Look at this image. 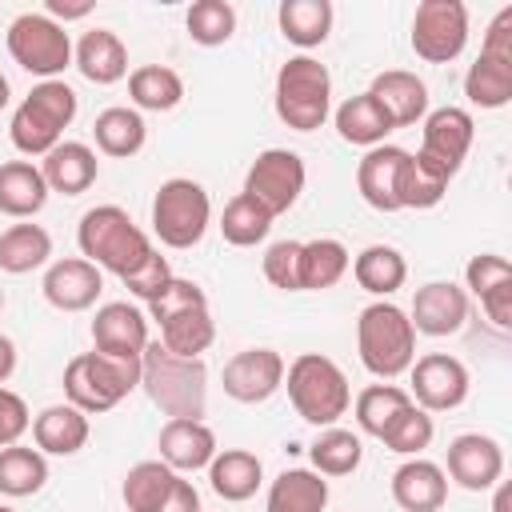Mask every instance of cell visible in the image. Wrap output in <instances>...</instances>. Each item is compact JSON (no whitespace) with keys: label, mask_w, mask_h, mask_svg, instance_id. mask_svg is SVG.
<instances>
[{"label":"cell","mask_w":512,"mask_h":512,"mask_svg":"<svg viewBox=\"0 0 512 512\" xmlns=\"http://www.w3.org/2000/svg\"><path fill=\"white\" fill-rule=\"evenodd\" d=\"M140 384L148 400L168 420H200L208 408V372L204 360L172 356L160 340H148L140 356Z\"/></svg>","instance_id":"1"},{"label":"cell","mask_w":512,"mask_h":512,"mask_svg":"<svg viewBox=\"0 0 512 512\" xmlns=\"http://www.w3.org/2000/svg\"><path fill=\"white\" fill-rule=\"evenodd\" d=\"M76 244L84 252V260H92L96 268L112 272V276H132L156 248L152 240L132 224V216L120 208V204H100V208H88L80 216V228H76Z\"/></svg>","instance_id":"2"},{"label":"cell","mask_w":512,"mask_h":512,"mask_svg":"<svg viewBox=\"0 0 512 512\" xmlns=\"http://www.w3.org/2000/svg\"><path fill=\"white\" fill-rule=\"evenodd\" d=\"M280 388H288L296 416L316 424V428H332L352 404V388H348L344 368L320 352H300L292 364H284Z\"/></svg>","instance_id":"3"},{"label":"cell","mask_w":512,"mask_h":512,"mask_svg":"<svg viewBox=\"0 0 512 512\" xmlns=\"http://www.w3.org/2000/svg\"><path fill=\"white\" fill-rule=\"evenodd\" d=\"M356 348L360 364L376 380H396L416 360V328L404 308H396L392 300H376L356 320Z\"/></svg>","instance_id":"4"},{"label":"cell","mask_w":512,"mask_h":512,"mask_svg":"<svg viewBox=\"0 0 512 512\" xmlns=\"http://www.w3.org/2000/svg\"><path fill=\"white\" fill-rule=\"evenodd\" d=\"M76 92L64 84V80H40L24 100L20 108L12 112V124H8V136L16 144V152L24 156H48L64 128L76 120Z\"/></svg>","instance_id":"5"},{"label":"cell","mask_w":512,"mask_h":512,"mask_svg":"<svg viewBox=\"0 0 512 512\" xmlns=\"http://www.w3.org/2000/svg\"><path fill=\"white\" fill-rule=\"evenodd\" d=\"M136 384H140V360H116L96 348L72 356L64 368V396L84 416L116 408Z\"/></svg>","instance_id":"6"},{"label":"cell","mask_w":512,"mask_h":512,"mask_svg":"<svg viewBox=\"0 0 512 512\" xmlns=\"http://www.w3.org/2000/svg\"><path fill=\"white\" fill-rule=\"evenodd\" d=\"M332 112V76L316 56H292L276 72V116L296 128L312 132Z\"/></svg>","instance_id":"7"},{"label":"cell","mask_w":512,"mask_h":512,"mask_svg":"<svg viewBox=\"0 0 512 512\" xmlns=\"http://www.w3.org/2000/svg\"><path fill=\"white\" fill-rule=\"evenodd\" d=\"M208 224H212V200L196 180L172 176L156 188V196H152V232L160 236V244L192 248V244L204 240Z\"/></svg>","instance_id":"8"},{"label":"cell","mask_w":512,"mask_h":512,"mask_svg":"<svg viewBox=\"0 0 512 512\" xmlns=\"http://www.w3.org/2000/svg\"><path fill=\"white\" fill-rule=\"evenodd\" d=\"M8 56L44 80H56V72H64L72 64V40L64 32V24H56L44 12H24L8 24Z\"/></svg>","instance_id":"9"},{"label":"cell","mask_w":512,"mask_h":512,"mask_svg":"<svg viewBox=\"0 0 512 512\" xmlns=\"http://www.w3.org/2000/svg\"><path fill=\"white\" fill-rule=\"evenodd\" d=\"M468 44V8L460 0H424L412 16V52L428 64H452Z\"/></svg>","instance_id":"10"},{"label":"cell","mask_w":512,"mask_h":512,"mask_svg":"<svg viewBox=\"0 0 512 512\" xmlns=\"http://www.w3.org/2000/svg\"><path fill=\"white\" fill-rule=\"evenodd\" d=\"M304 180H308L304 160H300L292 148H264V152L252 160L248 176H244V192H248L260 208H268V216L276 220V216H284V212L300 200Z\"/></svg>","instance_id":"11"},{"label":"cell","mask_w":512,"mask_h":512,"mask_svg":"<svg viewBox=\"0 0 512 512\" xmlns=\"http://www.w3.org/2000/svg\"><path fill=\"white\" fill-rule=\"evenodd\" d=\"M408 372H412L408 396L424 412H452L468 400V388H472L468 368L448 352H428V356L412 360Z\"/></svg>","instance_id":"12"},{"label":"cell","mask_w":512,"mask_h":512,"mask_svg":"<svg viewBox=\"0 0 512 512\" xmlns=\"http://www.w3.org/2000/svg\"><path fill=\"white\" fill-rule=\"evenodd\" d=\"M472 136H476V124L464 108L456 104H444L436 112L424 116V128H420V160H428L432 168H440L448 180L460 172L468 148H472Z\"/></svg>","instance_id":"13"},{"label":"cell","mask_w":512,"mask_h":512,"mask_svg":"<svg viewBox=\"0 0 512 512\" xmlns=\"http://www.w3.org/2000/svg\"><path fill=\"white\" fill-rule=\"evenodd\" d=\"M224 392L240 404H264L284 384V356L276 348H244L224 364Z\"/></svg>","instance_id":"14"},{"label":"cell","mask_w":512,"mask_h":512,"mask_svg":"<svg viewBox=\"0 0 512 512\" xmlns=\"http://www.w3.org/2000/svg\"><path fill=\"white\" fill-rule=\"evenodd\" d=\"M92 348L116 360H140L148 348V320L136 304L128 300H112L104 308H96L92 320Z\"/></svg>","instance_id":"15"},{"label":"cell","mask_w":512,"mask_h":512,"mask_svg":"<svg viewBox=\"0 0 512 512\" xmlns=\"http://www.w3.org/2000/svg\"><path fill=\"white\" fill-rule=\"evenodd\" d=\"M444 476H452L468 492H484V488L500 484V476H504V448L484 432H464L448 444Z\"/></svg>","instance_id":"16"},{"label":"cell","mask_w":512,"mask_h":512,"mask_svg":"<svg viewBox=\"0 0 512 512\" xmlns=\"http://www.w3.org/2000/svg\"><path fill=\"white\" fill-rule=\"evenodd\" d=\"M44 300L60 312H84L100 300L104 292V276L92 260L84 256H68V260H52L44 272Z\"/></svg>","instance_id":"17"},{"label":"cell","mask_w":512,"mask_h":512,"mask_svg":"<svg viewBox=\"0 0 512 512\" xmlns=\"http://www.w3.org/2000/svg\"><path fill=\"white\" fill-rule=\"evenodd\" d=\"M408 320L424 336H452L468 320V292L452 280H432V284L416 288Z\"/></svg>","instance_id":"18"},{"label":"cell","mask_w":512,"mask_h":512,"mask_svg":"<svg viewBox=\"0 0 512 512\" xmlns=\"http://www.w3.org/2000/svg\"><path fill=\"white\" fill-rule=\"evenodd\" d=\"M368 96L384 108V116L392 120V128H412L416 120L428 116V84L408 72V68H388L372 80Z\"/></svg>","instance_id":"19"},{"label":"cell","mask_w":512,"mask_h":512,"mask_svg":"<svg viewBox=\"0 0 512 512\" xmlns=\"http://www.w3.org/2000/svg\"><path fill=\"white\" fill-rule=\"evenodd\" d=\"M392 500L404 508V512H440L444 500H448V476L440 464L432 460H404L396 472H392Z\"/></svg>","instance_id":"20"},{"label":"cell","mask_w":512,"mask_h":512,"mask_svg":"<svg viewBox=\"0 0 512 512\" xmlns=\"http://www.w3.org/2000/svg\"><path fill=\"white\" fill-rule=\"evenodd\" d=\"M408 152L396 148V144H376L364 152V160L356 164V188L364 196L368 208L376 212H396V180H400V168H404Z\"/></svg>","instance_id":"21"},{"label":"cell","mask_w":512,"mask_h":512,"mask_svg":"<svg viewBox=\"0 0 512 512\" xmlns=\"http://www.w3.org/2000/svg\"><path fill=\"white\" fill-rule=\"evenodd\" d=\"M160 460L172 468V472H196V468H208L212 456H216V436L204 420H168L160 428Z\"/></svg>","instance_id":"22"},{"label":"cell","mask_w":512,"mask_h":512,"mask_svg":"<svg viewBox=\"0 0 512 512\" xmlns=\"http://www.w3.org/2000/svg\"><path fill=\"white\" fill-rule=\"evenodd\" d=\"M40 176H44L48 192L80 196V192H88V188L96 184V176H100V160H96V152H92L88 144H80V140H60V144L44 156Z\"/></svg>","instance_id":"23"},{"label":"cell","mask_w":512,"mask_h":512,"mask_svg":"<svg viewBox=\"0 0 512 512\" xmlns=\"http://www.w3.org/2000/svg\"><path fill=\"white\" fill-rule=\"evenodd\" d=\"M72 60H76L80 76L92 80V84H116V80L128 76V48H124V40H120L116 32H108V28L84 32L80 44L72 48Z\"/></svg>","instance_id":"24"},{"label":"cell","mask_w":512,"mask_h":512,"mask_svg":"<svg viewBox=\"0 0 512 512\" xmlns=\"http://www.w3.org/2000/svg\"><path fill=\"white\" fill-rule=\"evenodd\" d=\"M260 480H264V464H260V456L248 452V448H224V452H216L212 464H208V484H212V492H216L220 500H228V504L252 500L256 488H260Z\"/></svg>","instance_id":"25"},{"label":"cell","mask_w":512,"mask_h":512,"mask_svg":"<svg viewBox=\"0 0 512 512\" xmlns=\"http://www.w3.org/2000/svg\"><path fill=\"white\" fill-rule=\"evenodd\" d=\"M88 416L72 404H52L32 420V440L48 456H76L88 444Z\"/></svg>","instance_id":"26"},{"label":"cell","mask_w":512,"mask_h":512,"mask_svg":"<svg viewBox=\"0 0 512 512\" xmlns=\"http://www.w3.org/2000/svg\"><path fill=\"white\" fill-rule=\"evenodd\" d=\"M48 204V184L32 160H8L0 164V212L4 216H36Z\"/></svg>","instance_id":"27"},{"label":"cell","mask_w":512,"mask_h":512,"mask_svg":"<svg viewBox=\"0 0 512 512\" xmlns=\"http://www.w3.org/2000/svg\"><path fill=\"white\" fill-rule=\"evenodd\" d=\"M268 512H324L328 480L312 468H284L268 488Z\"/></svg>","instance_id":"28"},{"label":"cell","mask_w":512,"mask_h":512,"mask_svg":"<svg viewBox=\"0 0 512 512\" xmlns=\"http://www.w3.org/2000/svg\"><path fill=\"white\" fill-rule=\"evenodd\" d=\"M92 136H96V148L104 156H116V160H128L144 148L148 140V124L136 108H104L96 120H92Z\"/></svg>","instance_id":"29"},{"label":"cell","mask_w":512,"mask_h":512,"mask_svg":"<svg viewBox=\"0 0 512 512\" xmlns=\"http://www.w3.org/2000/svg\"><path fill=\"white\" fill-rule=\"evenodd\" d=\"M180 480V472H172L164 460H140L128 468L124 484H120V496H124V508L128 512H160V504L168 500L172 484Z\"/></svg>","instance_id":"30"},{"label":"cell","mask_w":512,"mask_h":512,"mask_svg":"<svg viewBox=\"0 0 512 512\" xmlns=\"http://www.w3.org/2000/svg\"><path fill=\"white\" fill-rule=\"evenodd\" d=\"M336 132H340V140H348V144L376 148V144H384V136L392 132V120L384 116V108H380L368 92H360V96H348V100L336 108Z\"/></svg>","instance_id":"31"},{"label":"cell","mask_w":512,"mask_h":512,"mask_svg":"<svg viewBox=\"0 0 512 512\" xmlns=\"http://www.w3.org/2000/svg\"><path fill=\"white\" fill-rule=\"evenodd\" d=\"M348 264H352L348 248L332 236H316V240L300 244V292H320V288L340 284Z\"/></svg>","instance_id":"32"},{"label":"cell","mask_w":512,"mask_h":512,"mask_svg":"<svg viewBox=\"0 0 512 512\" xmlns=\"http://www.w3.org/2000/svg\"><path fill=\"white\" fill-rule=\"evenodd\" d=\"M348 268H352L356 284L364 292H372V296H392L408 280V264L392 244H368Z\"/></svg>","instance_id":"33"},{"label":"cell","mask_w":512,"mask_h":512,"mask_svg":"<svg viewBox=\"0 0 512 512\" xmlns=\"http://www.w3.org/2000/svg\"><path fill=\"white\" fill-rule=\"evenodd\" d=\"M276 20H280L284 40H292L296 48H316L332 32V4L328 0H284L276 8Z\"/></svg>","instance_id":"34"},{"label":"cell","mask_w":512,"mask_h":512,"mask_svg":"<svg viewBox=\"0 0 512 512\" xmlns=\"http://www.w3.org/2000/svg\"><path fill=\"white\" fill-rule=\"evenodd\" d=\"M128 96L144 112H172L184 100V80L168 64H144L128 72Z\"/></svg>","instance_id":"35"},{"label":"cell","mask_w":512,"mask_h":512,"mask_svg":"<svg viewBox=\"0 0 512 512\" xmlns=\"http://www.w3.org/2000/svg\"><path fill=\"white\" fill-rule=\"evenodd\" d=\"M52 256V236L40 224H12L0 232V268L12 276H24Z\"/></svg>","instance_id":"36"},{"label":"cell","mask_w":512,"mask_h":512,"mask_svg":"<svg viewBox=\"0 0 512 512\" xmlns=\"http://www.w3.org/2000/svg\"><path fill=\"white\" fill-rule=\"evenodd\" d=\"M464 96L476 108H504L512 100V60H496V56H476L468 64L464 76Z\"/></svg>","instance_id":"37"},{"label":"cell","mask_w":512,"mask_h":512,"mask_svg":"<svg viewBox=\"0 0 512 512\" xmlns=\"http://www.w3.org/2000/svg\"><path fill=\"white\" fill-rule=\"evenodd\" d=\"M212 340H216V324H212L208 308H192V312H180L160 324V344L184 360H200V352H208Z\"/></svg>","instance_id":"38"},{"label":"cell","mask_w":512,"mask_h":512,"mask_svg":"<svg viewBox=\"0 0 512 512\" xmlns=\"http://www.w3.org/2000/svg\"><path fill=\"white\" fill-rule=\"evenodd\" d=\"M308 456H312V472H320V476H352L364 460V444L356 432L332 424L312 440Z\"/></svg>","instance_id":"39"},{"label":"cell","mask_w":512,"mask_h":512,"mask_svg":"<svg viewBox=\"0 0 512 512\" xmlns=\"http://www.w3.org/2000/svg\"><path fill=\"white\" fill-rule=\"evenodd\" d=\"M48 480V460L40 448L8 444L0 448V496H32Z\"/></svg>","instance_id":"40"},{"label":"cell","mask_w":512,"mask_h":512,"mask_svg":"<svg viewBox=\"0 0 512 512\" xmlns=\"http://www.w3.org/2000/svg\"><path fill=\"white\" fill-rule=\"evenodd\" d=\"M444 192H448V176L408 152L400 180H396V204L400 208H436L444 200Z\"/></svg>","instance_id":"41"},{"label":"cell","mask_w":512,"mask_h":512,"mask_svg":"<svg viewBox=\"0 0 512 512\" xmlns=\"http://www.w3.org/2000/svg\"><path fill=\"white\" fill-rule=\"evenodd\" d=\"M268 228H272L268 208H260L248 192H236V196L224 204V212H220V232H224V240L236 244V248L260 244V240L268 236Z\"/></svg>","instance_id":"42"},{"label":"cell","mask_w":512,"mask_h":512,"mask_svg":"<svg viewBox=\"0 0 512 512\" xmlns=\"http://www.w3.org/2000/svg\"><path fill=\"white\" fill-rule=\"evenodd\" d=\"M412 404V396L404 392V388H396V384H368L360 396H356V424H360V432H368V436H384V428L404 412Z\"/></svg>","instance_id":"43"},{"label":"cell","mask_w":512,"mask_h":512,"mask_svg":"<svg viewBox=\"0 0 512 512\" xmlns=\"http://www.w3.org/2000/svg\"><path fill=\"white\" fill-rule=\"evenodd\" d=\"M184 28H188V36L196 44L216 48V44L232 40V32H236V8L228 0H196L188 8V16H184Z\"/></svg>","instance_id":"44"},{"label":"cell","mask_w":512,"mask_h":512,"mask_svg":"<svg viewBox=\"0 0 512 512\" xmlns=\"http://www.w3.org/2000/svg\"><path fill=\"white\" fill-rule=\"evenodd\" d=\"M432 436H436V424H432V412H424V408H416V404H408L388 428H384V444L392 448V452H400V456H416V452H424L428 444H432Z\"/></svg>","instance_id":"45"},{"label":"cell","mask_w":512,"mask_h":512,"mask_svg":"<svg viewBox=\"0 0 512 512\" xmlns=\"http://www.w3.org/2000/svg\"><path fill=\"white\" fill-rule=\"evenodd\" d=\"M192 308H208V296H204V288L196 280H180V276H172L168 288L156 300H148V316L156 324H164V320H172L180 312H192Z\"/></svg>","instance_id":"46"},{"label":"cell","mask_w":512,"mask_h":512,"mask_svg":"<svg viewBox=\"0 0 512 512\" xmlns=\"http://www.w3.org/2000/svg\"><path fill=\"white\" fill-rule=\"evenodd\" d=\"M264 280L280 292H300V240H276L264 252Z\"/></svg>","instance_id":"47"},{"label":"cell","mask_w":512,"mask_h":512,"mask_svg":"<svg viewBox=\"0 0 512 512\" xmlns=\"http://www.w3.org/2000/svg\"><path fill=\"white\" fill-rule=\"evenodd\" d=\"M464 280H468V292L480 300L484 292H492V288H500V284L512 280V264L504 256H496V252H480V256L468 260Z\"/></svg>","instance_id":"48"},{"label":"cell","mask_w":512,"mask_h":512,"mask_svg":"<svg viewBox=\"0 0 512 512\" xmlns=\"http://www.w3.org/2000/svg\"><path fill=\"white\" fill-rule=\"evenodd\" d=\"M168 280H172V268H168V260L160 256V252H152L132 276H124V288L136 296V300H156L164 288H168Z\"/></svg>","instance_id":"49"},{"label":"cell","mask_w":512,"mask_h":512,"mask_svg":"<svg viewBox=\"0 0 512 512\" xmlns=\"http://www.w3.org/2000/svg\"><path fill=\"white\" fill-rule=\"evenodd\" d=\"M28 428H32V416H28L24 396H16L12 388H0V448L20 444Z\"/></svg>","instance_id":"50"},{"label":"cell","mask_w":512,"mask_h":512,"mask_svg":"<svg viewBox=\"0 0 512 512\" xmlns=\"http://www.w3.org/2000/svg\"><path fill=\"white\" fill-rule=\"evenodd\" d=\"M480 52H484V56H496V60H512V4L492 16Z\"/></svg>","instance_id":"51"},{"label":"cell","mask_w":512,"mask_h":512,"mask_svg":"<svg viewBox=\"0 0 512 512\" xmlns=\"http://www.w3.org/2000/svg\"><path fill=\"white\" fill-rule=\"evenodd\" d=\"M480 308H484V316H488L500 332H508V328H512V280L500 284V288H492V292H484V296H480Z\"/></svg>","instance_id":"52"},{"label":"cell","mask_w":512,"mask_h":512,"mask_svg":"<svg viewBox=\"0 0 512 512\" xmlns=\"http://www.w3.org/2000/svg\"><path fill=\"white\" fill-rule=\"evenodd\" d=\"M160 512H200V492L192 488V480H184V472H180V480L172 484V492H168V500L160 504Z\"/></svg>","instance_id":"53"},{"label":"cell","mask_w":512,"mask_h":512,"mask_svg":"<svg viewBox=\"0 0 512 512\" xmlns=\"http://www.w3.org/2000/svg\"><path fill=\"white\" fill-rule=\"evenodd\" d=\"M88 12H92V0H48V4H44V16H52L56 24L84 20Z\"/></svg>","instance_id":"54"},{"label":"cell","mask_w":512,"mask_h":512,"mask_svg":"<svg viewBox=\"0 0 512 512\" xmlns=\"http://www.w3.org/2000/svg\"><path fill=\"white\" fill-rule=\"evenodd\" d=\"M12 372H16V344L8 336H0V388L8 384Z\"/></svg>","instance_id":"55"},{"label":"cell","mask_w":512,"mask_h":512,"mask_svg":"<svg viewBox=\"0 0 512 512\" xmlns=\"http://www.w3.org/2000/svg\"><path fill=\"white\" fill-rule=\"evenodd\" d=\"M492 512H508V484L496 488V504H492Z\"/></svg>","instance_id":"56"},{"label":"cell","mask_w":512,"mask_h":512,"mask_svg":"<svg viewBox=\"0 0 512 512\" xmlns=\"http://www.w3.org/2000/svg\"><path fill=\"white\" fill-rule=\"evenodd\" d=\"M8 96H12V88H8V80H4V72H0V108L8 104Z\"/></svg>","instance_id":"57"},{"label":"cell","mask_w":512,"mask_h":512,"mask_svg":"<svg viewBox=\"0 0 512 512\" xmlns=\"http://www.w3.org/2000/svg\"><path fill=\"white\" fill-rule=\"evenodd\" d=\"M0 512H12V508H8V504H0Z\"/></svg>","instance_id":"58"},{"label":"cell","mask_w":512,"mask_h":512,"mask_svg":"<svg viewBox=\"0 0 512 512\" xmlns=\"http://www.w3.org/2000/svg\"><path fill=\"white\" fill-rule=\"evenodd\" d=\"M0 308H4V292H0Z\"/></svg>","instance_id":"59"}]
</instances>
